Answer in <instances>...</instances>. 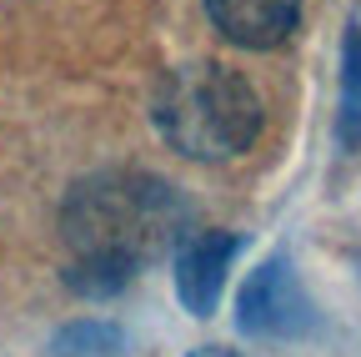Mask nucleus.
<instances>
[{"mask_svg":"<svg viewBox=\"0 0 361 357\" xmlns=\"http://www.w3.org/2000/svg\"><path fill=\"white\" fill-rule=\"evenodd\" d=\"M71 287L106 297L191 237V201L151 171H96L61 206Z\"/></svg>","mask_w":361,"mask_h":357,"instance_id":"obj_1","label":"nucleus"},{"mask_svg":"<svg viewBox=\"0 0 361 357\" xmlns=\"http://www.w3.org/2000/svg\"><path fill=\"white\" fill-rule=\"evenodd\" d=\"M151 116H156V131L166 136V146L191 161L241 156L261 136L256 91L246 86V76H236L231 66H216V61L171 71L151 101Z\"/></svg>","mask_w":361,"mask_h":357,"instance_id":"obj_2","label":"nucleus"},{"mask_svg":"<svg viewBox=\"0 0 361 357\" xmlns=\"http://www.w3.org/2000/svg\"><path fill=\"white\" fill-rule=\"evenodd\" d=\"M236 322L251 337H301V332L316 327V312H311V302H306L286 257L261 262L246 277L241 302H236Z\"/></svg>","mask_w":361,"mask_h":357,"instance_id":"obj_3","label":"nucleus"},{"mask_svg":"<svg viewBox=\"0 0 361 357\" xmlns=\"http://www.w3.org/2000/svg\"><path fill=\"white\" fill-rule=\"evenodd\" d=\"M241 237L236 232H191L176 247V292L191 307V317H211L221 287H226V267L236 262Z\"/></svg>","mask_w":361,"mask_h":357,"instance_id":"obj_4","label":"nucleus"},{"mask_svg":"<svg viewBox=\"0 0 361 357\" xmlns=\"http://www.w3.org/2000/svg\"><path fill=\"white\" fill-rule=\"evenodd\" d=\"M211 25L241 51H276L301 25V0H206Z\"/></svg>","mask_w":361,"mask_h":357,"instance_id":"obj_5","label":"nucleus"},{"mask_svg":"<svg viewBox=\"0 0 361 357\" xmlns=\"http://www.w3.org/2000/svg\"><path fill=\"white\" fill-rule=\"evenodd\" d=\"M361 141V25L346 30V91H341V146Z\"/></svg>","mask_w":361,"mask_h":357,"instance_id":"obj_6","label":"nucleus"},{"mask_svg":"<svg viewBox=\"0 0 361 357\" xmlns=\"http://www.w3.org/2000/svg\"><path fill=\"white\" fill-rule=\"evenodd\" d=\"M191 357H246V352H231V347H196Z\"/></svg>","mask_w":361,"mask_h":357,"instance_id":"obj_7","label":"nucleus"}]
</instances>
